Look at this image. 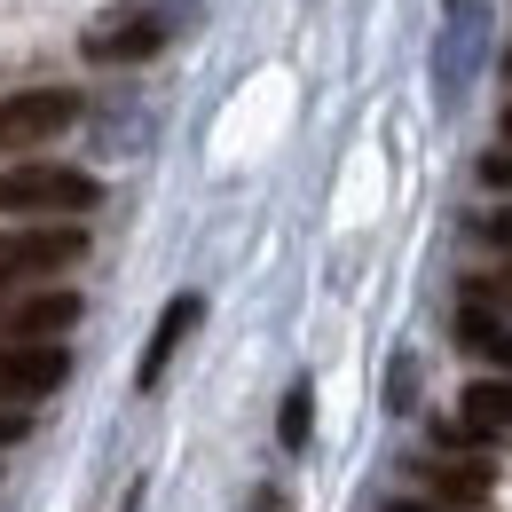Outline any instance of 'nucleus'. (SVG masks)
Segmentation results:
<instances>
[{
  "label": "nucleus",
  "instance_id": "a211bd4d",
  "mask_svg": "<svg viewBox=\"0 0 512 512\" xmlns=\"http://www.w3.org/2000/svg\"><path fill=\"white\" fill-rule=\"evenodd\" d=\"M505 79H512V64H505Z\"/></svg>",
  "mask_w": 512,
  "mask_h": 512
},
{
  "label": "nucleus",
  "instance_id": "1a4fd4ad",
  "mask_svg": "<svg viewBox=\"0 0 512 512\" xmlns=\"http://www.w3.org/2000/svg\"><path fill=\"white\" fill-rule=\"evenodd\" d=\"M197 316H205V300H197V292H182V300L158 316L150 347H142V363H134V386H158V379H166V363H174V347H182V339L197 331Z\"/></svg>",
  "mask_w": 512,
  "mask_h": 512
},
{
  "label": "nucleus",
  "instance_id": "6e6552de",
  "mask_svg": "<svg viewBox=\"0 0 512 512\" xmlns=\"http://www.w3.org/2000/svg\"><path fill=\"white\" fill-rule=\"evenodd\" d=\"M418 481H426V497H434V505L473 512L489 489H497V465H481V457H473V465H465V457H426V465H418Z\"/></svg>",
  "mask_w": 512,
  "mask_h": 512
},
{
  "label": "nucleus",
  "instance_id": "f257e3e1",
  "mask_svg": "<svg viewBox=\"0 0 512 512\" xmlns=\"http://www.w3.org/2000/svg\"><path fill=\"white\" fill-rule=\"evenodd\" d=\"M103 205V182L79 174V166H56V158H16L0 174V213L8 221H79Z\"/></svg>",
  "mask_w": 512,
  "mask_h": 512
},
{
  "label": "nucleus",
  "instance_id": "2eb2a0df",
  "mask_svg": "<svg viewBox=\"0 0 512 512\" xmlns=\"http://www.w3.org/2000/svg\"><path fill=\"white\" fill-rule=\"evenodd\" d=\"M32 434V410H0V449H16Z\"/></svg>",
  "mask_w": 512,
  "mask_h": 512
},
{
  "label": "nucleus",
  "instance_id": "39448f33",
  "mask_svg": "<svg viewBox=\"0 0 512 512\" xmlns=\"http://www.w3.org/2000/svg\"><path fill=\"white\" fill-rule=\"evenodd\" d=\"M481 40H489V16H481V8H449L442 48H434V103H442V111L465 103V79L481 64Z\"/></svg>",
  "mask_w": 512,
  "mask_h": 512
},
{
  "label": "nucleus",
  "instance_id": "ddd939ff",
  "mask_svg": "<svg viewBox=\"0 0 512 512\" xmlns=\"http://www.w3.org/2000/svg\"><path fill=\"white\" fill-rule=\"evenodd\" d=\"M386 402H394V410L418 402V363H410V355H394V371H386Z\"/></svg>",
  "mask_w": 512,
  "mask_h": 512
},
{
  "label": "nucleus",
  "instance_id": "0eeeda50",
  "mask_svg": "<svg viewBox=\"0 0 512 512\" xmlns=\"http://www.w3.org/2000/svg\"><path fill=\"white\" fill-rule=\"evenodd\" d=\"M158 48H166V16L158 8H127V16H111V24L87 32V64H142Z\"/></svg>",
  "mask_w": 512,
  "mask_h": 512
},
{
  "label": "nucleus",
  "instance_id": "f03ea898",
  "mask_svg": "<svg viewBox=\"0 0 512 512\" xmlns=\"http://www.w3.org/2000/svg\"><path fill=\"white\" fill-rule=\"evenodd\" d=\"M79 260H87V229L79 221H16V229H0V300L56 284Z\"/></svg>",
  "mask_w": 512,
  "mask_h": 512
},
{
  "label": "nucleus",
  "instance_id": "7ed1b4c3",
  "mask_svg": "<svg viewBox=\"0 0 512 512\" xmlns=\"http://www.w3.org/2000/svg\"><path fill=\"white\" fill-rule=\"evenodd\" d=\"M79 87H24V95H8L0 103V150L8 158H32V150H48L56 134L79 127Z\"/></svg>",
  "mask_w": 512,
  "mask_h": 512
},
{
  "label": "nucleus",
  "instance_id": "9b49d317",
  "mask_svg": "<svg viewBox=\"0 0 512 512\" xmlns=\"http://www.w3.org/2000/svg\"><path fill=\"white\" fill-rule=\"evenodd\" d=\"M457 418L489 442V434H512V379H473L457 394Z\"/></svg>",
  "mask_w": 512,
  "mask_h": 512
},
{
  "label": "nucleus",
  "instance_id": "20e7f679",
  "mask_svg": "<svg viewBox=\"0 0 512 512\" xmlns=\"http://www.w3.org/2000/svg\"><path fill=\"white\" fill-rule=\"evenodd\" d=\"M71 323H79V292H64V284L8 292L0 300V347H64Z\"/></svg>",
  "mask_w": 512,
  "mask_h": 512
},
{
  "label": "nucleus",
  "instance_id": "f8f14e48",
  "mask_svg": "<svg viewBox=\"0 0 512 512\" xmlns=\"http://www.w3.org/2000/svg\"><path fill=\"white\" fill-rule=\"evenodd\" d=\"M308 426H316V386L300 379L292 394H284V410H276V442H284V449H308Z\"/></svg>",
  "mask_w": 512,
  "mask_h": 512
},
{
  "label": "nucleus",
  "instance_id": "423d86ee",
  "mask_svg": "<svg viewBox=\"0 0 512 512\" xmlns=\"http://www.w3.org/2000/svg\"><path fill=\"white\" fill-rule=\"evenodd\" d=\"M71 379L64 347H0V410H32Z\"/></svg>",
  "mask_w": 512,
  "mask_h": 512
},
{
  "label": "nucleus",
  "instance_id": "f3484780",
  "mask_svg": "<svg viewBox=\"0 0 512 512\" xmlns=\"http://www.w3.org/2000/svg\"><path fill=\"white\" fill-rule=\"evenodd\" d=\"M505 142H512V103H505Z\"/></svg>",
  "mask_w": 512,
  "mask_h": 512
},
{
  "label": "nucleus",
  "instance_id": "4468645a",
  "mask_svg": "<svg viewBox=\"0 0 512 512\" xmlns=\"http://www.w3.org/2000/svg\"><path fill=\"white\" fill-rule=\"evenodd\" d=\"M481 182H489V190H512V142H505V150H489V158H481Z\"/></svg>",
  "mask_w": 512,
  "mask_h": 512
},
{
  "label": "nucleus",
  "instance_id": "9d476101",
  "mask_svg": "<svg viewBox=\"0 0 512 512\" xmlns=\"http://www.w3.org/2000/svg\"><path fill=\"white\" fill-rule=\"evenodd\" d=\"M457 347H465V355H489V363L512 379V323L497 316V308L465 300V308H457Z\"/></svg>",
  "mask_w": 512,
  "mask_h": 512
},
{
  "label": "nucleus",
  "instance_id": "dca6fc26",
  "mask_svg": "<svg viewBox=\"0 0 512 512\" xmlns=\"http://www.w3.org/2000/svg\"><path fill=\"white\" fill-rule=\"evenodd\" d=\"M481 237H497V245H512V213H497V221H481Z\"/></svg>",
  "mask_w": 512,
  "mask_h": 512
}]
</instances>
